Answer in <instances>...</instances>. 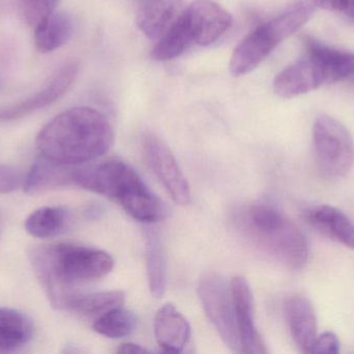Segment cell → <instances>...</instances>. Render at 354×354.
<instances>
[{
	"instance_id": "1",
	"label": "cell",
	"mask_w": 354,
	"mask_h": 354,
	"mask_svg": "<svg viewBox=\"0 0 354 354\" xmlns=\"http://www.w3.org/2000/svg\"><path fill=\"white\" fill-rule=\"evenodd\" d=\"M29 258L50 303L59 310H68L83 285L104 278L114 266L105 251L75 243L39 245Z\"/></svg>"
},
{
	"instance_id": "2",
	"label": "cell",
	"mask_w": 354,
	"mask_h": 354,
	"mask_svg": "<svg viewBox=\"0 0 354 354\" xmlns=\"http://www.w3.org/2000/svg\"><path fill=\"white\" fill-rule=\"evenodd\" d=\"M113 141V128L102 112L91 107H74L44 126L37 135V147L46 159L73 166L101 157Z\"/></svg>"
},
{
	"instance_id": "3",
	"label": "cell",
	"mask_w": 354,
	"mask_h": 354,
	"mask_svg": "<svg viewBox=\"0 0 354 354\" xmlns=\"http://www.w3.org/2000/svg\"><path fill=\"white\" fill-rule=\"evenodd\" d=\"M73 184L104 195L145 224H155L167 215V208L149 189L138 172L118 158L73 168Z\"/></svg>"
},
{
	"instance_id": "4",
	"label": "cell",
	"mask_w": 354,
	"mask_h": 354,
	"mask_svg": "<svg viewBox=\"0 0 354 354\" xmlns=\"http://www.w3.org/2000/svg\"><path fill=\"white\" fill-rule=\"evenodd\" d=\"M233 222L248 240L289 269L301 270L308 263L307 238L276 206L253 203L237 208Z\"/></svg>"
},
{
	"instance_id": "5",
	"label": "cell",
	"mask_w": 354,
	"mask_h": 354,
	"mask_svg": "<svg viewBox=\"0 0 354 354\" xmlns=\"http://www.w3.org/2000/svg\"><path fill=\"white\" fill-rule=\"evenodd\" d=\"M313 12L310 2L297 1L258 26L233 51L229 62L231 74L239 77L255 70L279 44L301 28Z\"/></svg>"
},
{
	"instance_id": "6",
	"label": "cell",
	"mask_w": 354,
	"mask_h": 354,
	"mask_svg": "<svg viewBox=\"0 0 354 354\" xmlns=\"http://www.w3.org/2000/svg\"><path fill=\"white\" fill-rule=\"evenodd\" d=\"M316 163L326 178L346 176L354 163V143L348 129L335 118L322 116L313 126Z\"/></svg>"
},
{
	"instance_id": "7",
	"label": "cell",
	"mask_w": 354,
	"mask_h": 354,
	"mask_svg": "<svg viewBox=\"0 0 354 354\" xmlns=\"http://www.w3.org/2000/svg\"><path fill=\"white\" fill-rule=\"evenodd\" d=\"M204 312L221 339L233 353H241L230 284L216 272L204 274L198 285Z\"/></svg>"
},
{
	"instance_id": "8",
	"label": "cell",
	"mask_w": 354,
	"mask_h": 354,
	"mask_svg": "<svg viewBox=\"0 0 354 354\" xmlns=\"http://www.w3.org/2000/svg\"><path fill=\"white\" fill-rule=\"evenodd\" d=\"M142 152L147 166L171 199L178 205L187 206L191 201V188L167 143L153 133H145Z\"/></svg>"
},
{
	"instance_id": "9",
	"label": "cell",
	"mask_w": 354,
	"mask_h": 354,
	"mask_svg": "<svg viewBox=\"0 0 354 354\" xmlns=\"http://www.w3.org/2000/svg\"><path fill=\"white\" fill-rule=\"evenodd\" d=\"M78 62H68L60 67L43 89L30 97L0 108V123H10L20 120L29 114L43 109L64 97L79 73Z\"/></svg>"
},
{
	"instance_id": "10",
	"label": "cell",
	"mask_w": 354,
	"mask_h": 354,
	"mask_svg": "<svg viewBox=\"0 0 354 354\" xmlns=\"http://www.w3.org/2000/svg\"><path fill=\"white\" fill-rule=\"evenodd\" d=\"M330 85L328 72L316 54L306 49L303 58L279 73L274 91L283 99H291Z\"/></svg>"
},
{
	"instance_id": "11",
	"label": "cell",
	"mask_w": 354,
	"mask_h": 354,
	"mask_svg": "<svg viewBox=\"0 0 354 354\" xmlns=\"http://www.w3.org/2000/svg\"><path fill=\"white\" fill-rule=\"evenodd\" d=\"M194 43L209 46L218 41L233 23L232 15L214 0H195L185 10Z\"/></svg>"
},
{
	"instance_id": "12",
	"label": "cell",
	"mask_w": 354,
	"mask_h": 354,
	"mask_svg": "<svg viewBox=\"0 0 354 354\" xmlns=\"http://www.w3.org/2000/svg\"><path fill=\"white\" fill-rule=\"evenodd\" d=\"M230 286L241 353H268L266 343L256 326L253 294L249 283L243 276H236L231 281Z\"/></svg>"
},
{
	"instance_id": "13",
	"label": "cell",
	"mask_w": 354,
	"mask_h": 354,
	"mask_svg": "<svg viewBox=\"0 0 354 354\" xmlns=\"http://www.w3.org/2000/svg\"><path fill=\"white\" fill-rule=\"evenodd\" d=\"M285 318L292 340L304 353H311L317 338V319L311 301L301 295H292L284 303Z\"/></svg>"
},
{
	"instance_id": "14",
	"label": "cell",
	"mask_w": 354,
	"mask_h": 354,
	"mask_svg": "<svg viewBox=\"0 0 354 354\" xmlns=\"http://www.w3.org/2000/svg\"><path fill=\"white\" fill-rule=\"evenodd\" d=\"M153 328L156 340L163 353H181L191 340L192 328L189 321L170 303L158 311Z\"/></svg>"
},
{
	"instance_id": "15",
	"label": "cell",
	"mask_w": 354,
	"mask_h": 354,
	"mask_svg": "<svg viewBox=\"0 0 354 354\" xmlns=\"http://www.w3.org/2000/svg\"><path fill=\"white\" fill-rule=\"evenodd\" d=\"M304 218L320 234L354 251V222L338 208L314 206L304 212Z\"/></svg>"
},
{
	"instance_id": "16",
	"label": "cell",
	"mask_w": 354,
	"mask_h": 354,
	"mask_svg": "<svg viewBox=\"0 0 354 354\" xmlns=\"http://www.w3.org/2000/svg\"><path fill=\"white\" fill-rule=\"evenodd\" d=\"M185 0H149L137 16L139 29L151 39H159L179 20L185 10Z\"/></svg>"
},
{
	"instance_id": "17",
	"label": "cell",
	"mask_w": 354,
	"mask_h": 354,
	"mask_svg": "<svg viewBox=\"0 0 354 354\" xmlns=\"http://www.w3.org/2000/svg\"><path fill=\"white\" fill-rule=\"evenodd\" d=\"M145 264L151 294L160 299L167 288V257L161 234L157 229H145Z\"/></svg>"
},
{
	"instance_id": "18",
	"label": "cell",
	"mask_w": 354,
	"mask_h": 354,
	"mask_svg": "<svg viewBox=\"0 0 354 354\" xmlns=\"http://www.w3.org/2000/svg\"><path fill=\"white\" fill-rule=\"evenodd\" d=\"M35 336V326L18 310L0 308V353H14L26 346Z\"/></svg>"
},
{
	"instance_id": "19",
	"label": "cell",
	"mask_w": 354,
	"mask_h": 354,
	"mask_svg": "<svg viewBox=\"0 0 354 354\" xmlns=\"http://www.w3.org/2000/svg\"><path fill=\"white\" fill-rule=\"evenodd\" d=\"M72 172L73 168L71 170L68 166H60L41 156L25 177L23 189L28 195H37L71 184L73 183Z\"/></svg>"
},
{
	"instance_id": "20",
	"label": "cell",
	"mask_w": 354,
	"mask_h": 354,
	"mask_svg": "<svg viewBox=\"0 0 354 354\" xmlns=\"http://www.w3.org/2000/svg\"><path fill=\"white\" fill-rule=\"evenodd\" d=\"M74 29V20L68 12H52L35 28V47L41 53L54 51L70 41Z\"/></svg>"
},
{
	"instance_id": "21",
	"label": "cell",
	"mask_w": 354,
	"mask_h": 354,
	"mask_svg": "<svg viewBox=\"0 0 354 354\" xmlns=\"http://www.w3.org/2000/svg\"><path fill=\"white\" fill-rule=\"evenodd\" d=\"M70 213L60 206H48L33 211L25 220V230L30 236L50 239L62 234L68 228Z\"/></svg>"
},
{
	"instance_id": "22",
	"label": "cell",
	"mask_w": 354,
	"mask_h": 354,
	"mask_svg": "<svg viewBox=\"0 0 354 354\" xmlns=\"http://www.w3.org/2000/svg\"><path fill=\"white\" fill-rule=\"evenodd\" d=\"M306 48L313 51L324 62L328 73L330 85L348 79L354 74V53L335 49L314 39L305 41Z\"/></svg>"
},
{
	"instance_id": "23",
	"label": "cell",
	"mask_w": 354,
	"mask_h": 354,
	"mask_svg": "<svg viewBox=\"0 0 354 354\" xmlns=\"http://www.w3.org/2000/svg\"><path fill=\"white\" fill-rule=\"evenodd\" d=\"M122 291H104V292H82L72 301L68 311L75 312L86 318L97 319L106 312L124 305Z\"/></svg>"
},
{
	"instance_id": "24",
	"label": "cell",
	"mask_w": 354,
	"mask_h": 354,
	"mask_svg": "<svg viewBox=\"0 0 354 354\" xmlns=\"http://www.w3.org/2000/svg\"><path fill=\"white\" fill-rule=\"evenodd\" d=\"M193 42L185 12L176 24L160 37L151 50V58L157 62H167L178 57Z\"/></svg>"
},
{
	"instance_id": "25",
	"label": "cell",
	"mask_w": 354,
	"mask_h": 354,
	"mask_svg": "<svg viewBox=\"0 0 354 354\" xmlns=\"http://www.w3.org/2000/svg\"><path fill=\"white\" fill-rule=\"evenodd\" d=\"M93 328L97 334L107 338H124L130 336L136 330L137 318L133 312L120 306L95 319Z\"/></svg>"
},
{
	"instance_id": "26",
	"label": "cell",
	"mask_w": 354,
	"mask_h": 354,
	"mask_svg": "<svg viewBox=\"0 0 354 354\" xmlns=\"http://www.w3.org/2000/svg\"><path fill=\"white\" fill-rule=\"evenodd\" d=\"M55 0H20L23 19L29 26L37 28L55 8Z\"/></svg>"
},
{
	"instance_id": "27",
	"label": "cell",
	"mask_w": 354,
	"mask_h": 354,
	"mask_svg": "<svg viewBox=\"0 0 354 354\" xmlns=\"http://www.w3.org/2000/svg\"><path fill=\"white\" fill-rule=\"evenodd\" d=\"M24 177L14 166L0 164V195L14 193L23 187Z\"/></svg>"
},
{
	"instance_id": "28",
	"label": "cell",
	"mask_w": 354,
	"mask_h": 354,
	"mask_svg": "<svg viewBox=\"0 0 354 354\" xmlns=\"http://www.w3.org/2000/svg\"><path fill=\"white\" fill-rule=\"evenodd\" d=\"M341 343L336 334L332 332H326L317 336L311 353L337 354L340 353Z\"/></svg>"
},
{
	"instance_id": "29",
	"label": "cell",
	"mask_w": 354,
	"mask_h": 354,
	"mask_svg": "<svg viewBox=\"0 0 354 354\" xmlns=\"http://www.w3.org/2000/svg\"><path fill=\"white\" fill-rule=\"evenodd\" d=\"M313 2L319 8L354 19V0H313Z\"/></svg>"
},
{
	"instance_id": "30",
	"label": "cell",
	"mask_w": 354,
	"mask_h": 354,
	"mask_svg": "<svg viewBox=\"0 0 354 354\" xmlns=\"http://www.w3.org/2000/svg\"><path fill=\"white\" fill-rule=\"evenodd\" d=\"M116 353L122 354H139L149 353L151 351H149V349L145 348V347L140 346V345L134 344V343H124V344H122L118 347Z\"/></svg>"
},
{
	"instance_id": "31",
	"label": "cell",
	"mask_w": 354,
	"mask_h": 354,
	"mask_svg": "<svg viewBox=\"0 0 354 354\" xmlns=\"http://www.w3.org/2000/svg\"><path fill=\"white\" fill-rule=\"evenodd\" d=\"M348 79H349V80H351V82H353V85H354V74L353 75V76L349 77V78H348Z\"/></svg>"
},
{
	"instance_id": "32",
	"label": "cell",
	"mask_w": 354,
	"mask_h": 354,
	"mask_svg": "<svg viewBox=\"0 0 354 354\" xmlns=\"http://www.w3.org/2000/svg\"><path fill=\"white\" fill-rule=\"evenodd\" d=\"M55 1H57V2H58V0H55Z\"/></svg>"
}]
</instances>
